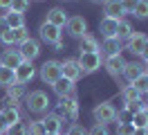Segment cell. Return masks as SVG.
Here are the masks:
<instances>
[{
    "mask_svg": "<svg viewBox=\"0 0 148 135\" xmlns=\"http://www.w3.org/2000/svg\"><path fill=\"white\" fill-rule=\"evenodd\" d=\"M132 131H135L132 124H119L117 126V135H132Z\"/></svg>",
    "mask_w": 148,
    "mask_h": 135,
    "instance_id": "39",
    "label": "cell"
},
{
    "mask_svg": "<svg viewBox=\"0 0 148 135\" xmlns=\"http://www.w3.org/2000/svg\"><path fill=\"white\" fill-rule=\"evenodd\" d=\"M52 88H54V92L58 95V97L63 99V97H74V81L70 79H65V77H61V79H56L54 83H52Z\"/></svg>",
    "mask_w": 148,
    "mask_h": 135,
    "instance_id": "12",
    "label": "cell"
},
{
    "mask_svg": "<svg viewBox=\"0 0 148 135\" xmlns=\"http://www.w3.org/2000/svg\"><path fill=\"white\" fill-rule=\"evenodd\" d=\"M117 27H119V20L117 18H110V16H106L99 23V29H101V34H103V38H117Z\"/></svg>",
    "mask_w": 148,
    "mask_h": 135,
    "instance_id": "14",
    "label": "cell"
},
{
    "mask_svg": "<svg viewBox=\"0 0 148 135\" xmlns=\"http://www.w3.org/2000/svg\"><path fill=\"white\" fill-rule=\"evenodd\" d=\"M137 2H139V0H121V5H123V11H126V14H132V9L137 7Z\"/></svg>",
    "mask_w": 148,
    "mask_h": 135,
    "instance_id": "40",
    "label": "cell"
},
{
    "mask_svg": "<svg viewBox=\"0 0 148 135\" xmlns=\"http://www.w3.org/2000/svg\"><path fill=\"white\" fill-rule=\"evenodd\" d=\"M65 29H67V34H70V36L81 38L83 34H88V20H85L83 16H72V18H67Z\"/></svg>",
    "mask_w": 148,
    "mask_h": 135,
    "instance_id": "6",
    "label": "cell"
},
{
    "mask_svg": "<svg viewBox=\"0 0 148 135\" xmlns=\"http://www.w3.org/2000/svg\"><path fill=\"white\" fill-rule=\"evenodd\" d=\"M27 135H45L43 122H32V124L27 126Z\"/></svg>",
    "mask_w": 148,
    "mask_h": 135,
    "instance_id": "35",
    "label": "cell"
},
{
    "mask_svg": "<svg viewBox=\"0 0 148 135\" xmlns=\"http://www.w3.org/2000/svg\"><path fill=\"white\" fill-rule=\"evenodd\" d=\"M88 135H108V128H106V124H94L88 131Z\"/></svg>",
    "mask_w": 148,
    "mask_h": 135,
    "instance_id": "36",
    "label": "cell"
},
{
    "mask_svg": "<svg viewBox=\"0 0 148 135\" xmlns=\"http://www.w3.org/2000/svg\"><path fill=\"white\" fill-rule=\"evenodd\" d=\"M34 74H36V70H34L32 61H20L18 68H14V81L16 83H27V81L34 79Z\"/></svg>",
    "mask_w": 148,
    "mask_h": 135,
    "instance_id": "7",
    "label": "cell"
},
{
    "mask_svg": "<svg viewBox=\"0 0 148 135\" xmlns=\"http://www.w3.org/2000/svg\"><path fill=\"white\" fill-rule=\"evenodd\" d=\"M132 16H137L139 20H146L148 18V0H139L137 7L132 9Z\"/></svg>",
    "mask_w": 148,
    "mask_h": 135,
    "instance_id": "28",
    "label": "cell"
},
{
    "mask_svg": "<svg viewBox=\"0 0 148 135\" xmlns=\"http://www.w3.org/2000/svg\"><path fill=\"white\" fill-rule=\"evenodd\" d=\"M63 77V72H61V61H45L40 65V79L45 81V83H54L56 79H61Z\"/></svg>",
    "mask_w": 148,
    "mask_h": 135,
    "instance_id": "4",
    "label": "cell"
},
{
    "mask_svg": "<svg viewBox=\"0 0 148 135\" xmlns=\"http://www.w3.org/2000/svg\"><path fill=\"white\" fill-rule=\"evenodd\" d=\"M103 11H106V16L117 18V20H121V16L126 14V11H123V5H121V0H106V2H103Z\"/></svg>",
    "mask_w": 148,
    "mask_h": 135,
    "instance_id": "16",
    "label": "cell"
},
{
    "mask_svg": "<svg viewBox=\"0 0 148 135\" xmlns=\"http://www.w3.org/2000/svg\"><path fill=\"white\" fill-rule=\"evenodd\" d=\"M123 65H126V61L121 59V54H117V56H108V59H106V68H108V72H110L112 77H117V79H119Z\"/></svg>",
    "mask_w": 148,
    "mask_h": 135,
    "instance_id": "19",
    "label": "cell"
},
{
    "mask_svg": "<svg viewBox=\"0 0 148 135\" xmlns=\"http://www.w3.org/2000/svg\"><path fill=\"white\" fill-rule=\"evenodd\" d=\"M119 52H121V41L119 38H114V36H112V38H103L101 47H99V54H101V56L108 59V56H117Z\"/></svg>",
    "mask_w": 148,
    "mask_h": 135,
    "instance_id": "13",
    "label": "cell"
},
{
    "mask_svg": "<svg viewBox=\"0 0 148 135\" xmlns=\"http://www.w3.org/2000/svg\"><path fill=\"white\" fill-rule=\"evenodd\" d=\"M45 135H61V133H45Z\"/></svg>",
    "mask_w": 148,
    "mask_h": 135,
    "instance_id": "49",
    "label": "cell"
},
{
    "mask_svg": "<svg viewBox=\"0 0 148 135\" xmlns=\"http://www.w3.org/2000/svg\"><path fill=\"white\" fill-rule=\"evenodd\" d=\"M5 135H27V126L23 124V122L9 124V126H7V131H5Z\"/></svg>",
    "mask_w": 148,
    "mask_h": 135,
    "instance_id": "29",
    "label": "cell"
},
{
    "mask_svg": "<svg viewBox=\"0 0 148 135\" xmlns=\"http://www.w3.org/2000/svg\"><path fill=\"white\" fill-rule=\"evenodd\" d=\"M146 36L144 34H139V32H135V34L130 36L128 41H126V45H128V50L132 54H141V50H144V45H146Z\"/></svg>",
    "mask_w": 148,
    "mask_h": 135,
    "instance_id": "20",
    "label": "cell"
},
{
    "mask_svg": "<svg viewBox=\"0 0 148 135\" xmlns=\"http://www.w3.org/2000/svg\"><path fill=\"white\" fill-rule=\"evenodd\" d=\"M144 110H146V113H148V101H146V104H144Z\"/></svg>",
    "mask_w": 148,
    "mask_h": 135,
    "instance_id": "48",
    "label": "cell"
},
{
    "mask_svg": "<svg viewBox=\"0 0 148 135\" xmlns=\"http://www.w3.org/2000/svg\"><path fill=\"white\" fill-rule=\"evenodd\" d=\"M144 72H146V74H148V61H146V65H144Z\"/></svg>",
    "mask_w": 148,
    "mask_h": 135,
    "instance_id": "47",
    "label": "cell"
},
{
    "mask_svg": "<svg viewBox=\"0 0 148 135\" xmlns=\"http://www.w3.org/2000/svg\"><path fill=\"white\" fill-rule=\"evenodd\" d=\"M132 135H148V128H135Z\"/></svg>",
    "mask_w": 148,
    "mask_h": 135,
    "instance_id": "45",
    "label": "cell"
},
{
    "mask_svg": "<svg viewBox=\"0 0 148 135\" xmlns=\"http://www.w3.org/2000/svg\"><path fill=\"white\" fill-rule=\"evenodd\" d=\"M67 135H88V131H85L81 124H72L67 128Z\"/></svg>",
    "mask_w": 148,
    "mask_h": 135,
    "instance_id": "38",
    "label": "cell"
},
{
    "mask_svg": "<svg viewBox=\"0 0 148 135\" xmlns=\"http://www.w3.org/2000/svg\"><path fill=\"white\" fill-rule=\"evenodd\" d=\"M61 72H63L65 79H70V81H76L79 77H83L81 65H79V61H76V59H65V61L61 63Z\"/></svg>",
    "mask_w": 148,
    "mask_h": 135,
    "instance_id": "10",
    "label": "cell"
},
{
    "mask_svg": "<svg viewBox=\"0 0 148 135\" xmlns=\"http://www.w3.org/2000/svg\"><path fill=\"white\" fill-rule=\"evenodd\" d=\"M18 52L23 56V61H34L38 54H40V43L34 41V38H27V41H23L18 45Z\"/></svg>",
    "mask_w": 148,
    "mask_h": 135,
    "instance_id": "8",
    "label": "cell"
},
{
    "mask_svg": "<svg viewBox=\"0 0 148 135\" xmlns=\"http://www.w3.org/2000/svg\"><path fill=\"white\" fill-rule=\"evenodd\" d=\"M2 115H5V119H7V124H16V122H20V113L16 106H7L2 108Z\"/></svg>",
    "mask_w": 148,
    "mask_h": 135,
    "instance_id": "25",
    "label": "cell"
},
{
    "mask_svg": "<svg viewBox=\"0 0 148 135\" xmlns=\"http://www.w3.org/2000/svg\"><path fill=\"white\" fill-rule=\"evenodd\" d=\"M9 7H11V0H0V9H7L9 11Z\"/></svg>",
    "mask_w": 148,
    "mask_h": 135,
    "instance_id": "44",
    "label": "cell"
},
{
    "mask_svg": "<svg viewBox=\"0 0 148 135\" xmlns=\"http://www.w3.org/2000/svg\"><path fill=\"white\" fill-rule=\"evenodd\" d=\"M92 2H97V5H103V2H106V0H92Z\"/></svg>",
    "mask_w": 148,
    "mask_h": 135,
    "instance_id": "46",
    "label": "cell"
},
{
    "mask_svg": "<svg viewBox=\"0 0 148 135\" xmlns=\"http://www.w3.org/2000/svg\"><path fill=\"white\" fill-rule=\"evenodd\" d=\"M14 83V70L11 68H5V65H0V86L2 88H7Z\"/></svg>",
    "mask_w": 148,
    "mask_h": 135,
    "instance_id": "27",
    "label": "cell"
},
{
    "mask_svg": "<svg viewBox=\"0 0 148 135\" xmlns=\"http://www.w3.org/2000/svg\"><path fill=\"white\" fill-rule=\"evenodd\" d=\"M144 61H148V41H146V45H144V50H141V54H139Z\"/></svg>",
    "mask_w": 148,
    "mask_h": 135,
    "instance_id": "43",
    "label": "cell"
},
{
    "mask_svg": "<svg viewBox=\"0 0 148 135\" xmlns=\"http://www.w3.org/2000/svg\"><path fill=\"white\" fill-rule=\"evenodd\" d=\"M7 126H9V124H7V119H5V115H2V110H0V135H2L5 131H7Z\"/></svg>",
    "mask_w": 148,
    "mask_h": 135,
    "instance_id": "42",
    "label": "cell"
},
{
    "mask_svg": "<svg viewBox=\"0 0 148 135\" xmlns=\"http://www.w3.org/2000/svg\"><path fill=\"white\" fill-rule=\"evenodd\" d=\"M67 18H70V16H67V14H65V9H61V7H54V9H49V11H47V23L61 27V29L65 27Z\"/></svg>",
    "mask_w": 148,
    "mask_h": 135,
    "instance_id": "17",
    "label": "cell"
},
{
    "mask_svg": "<svg viewBox=\"0 0 148 135\" xmlns=\"http://www.w3.org/2000/svg\"><path fill=\"white\" fill-rule=\"evenodd\" d=\"M94 122L97 124H108V122H114V117H117V110H114V106L112 104H99V106L94 108Z\"/></svg>",
    "mask_w": 148,
    "mask_h": 135,
    "instance_id": "5",
    "label": "cell"
},
{
    "mask_svg": "<svg viewBox=\"0 0 148 135\" xmlns=\"http://www.w3.org/2000/svg\"><path fill=\"white\" fill-rule=\"evenodd\" d=\"M58 110H61V115L70 117V119H76L79 117V101H76V97H63L61 104H58Z\"/></svg>",
    "mask_w": 148,
    "mask_h": 135,
    "instance_id": "11",
    "label": "cell"
},
{
    "mask_svg": "<svg viewBox=\"0 0 148 135\" xmlns=\"http://www.w3.org/2000/svg\"><path fill=\"white\" fill-rule=\"evenodd\" d=\"M132 34H135V29H132V25H130L128 20H119V27H117V38H119V41H128Z\"/></svg>",
    "mask_w": 148,
    "mask_h": 135,
    "instance_id": "24",
    "label": "cell"
},
{
    "mask_svg": "<svg viewBox=\"0 0 148 135\" xmlns=\"http://www.w3.org/2000/svg\"><path fill=\"white\" fill-rule=\"evenodd\" d=\"M7 92H9V99H18L20 95H23V83H11V86H7Z\"/></svg>",
    "mask_w": 148,
    "mask_h": 135,
    "instance_id": "34",
    "label": "cell"
},
{
    "mask_svg": "<svg viewBox=\"0 0 148 135\" xmlns=\"http://www.w3.org/2000/svg\"><path fill=\"white\" fill-rule=\"evenodd\" d=\"M141 72H144V65H139V63H126L123 70H121V77L128 81V83H132Z\"/></svg>",
    "mask_w": 148,
    "mask_h": 135,
    "instance_id": "21",
    "label": "cell"
},
{
    "mask_svg": "<svg viewBox=\"0 0 148 135\" xmlns=\"http://www.w3.org/2000/svg\"><path fill=\"white\" fill-rule=\"evenodd\" d=\"M126 110H130V113H132V115H135V113H139V110H141V108H144V104H141V101H126Z\"/></svg>",
    "mask_w": 148,
    "mask_h": 135,
    "instance_id": "37",
    "label": "cell"
},
{
    "mask_svg": "<svg viewBox=\"0 0 148 135\" xmlns=\"http://www.w3.org/2000/svg\"><path fill=\"white\" fill-rule=\"evenodd\" d=\"M130 86L137 90V92H146V86H148V74H146V72H141V74H139V77L132 81Z\"/></svg>",
    "mask_w": 148,
    "mask_h": 135,
    "instance_id": "31",
    "label": "cell"
},
{
    "mask_svg": "<svg viewBox=\"0 0 148 135\" xmlns=\"http://www.w3.org/2000/svg\"><path fill=\"white\" fill-rule=\"evenodd\" d=\"M25 104H27V110L34 113V115H45L49 110V97L43 90H32L25 97Z\"/></svg>",
    "mask_w": 148,
    "mask_h": 135,
    "instance_id": "1",
    "label": "cell"
},
{
    "mask_svg": "<svg viewBox=\"0 0 148 135\" xmlns=\"http://www.w3.org/2000/svg\"><path fill=\"white\" fill-rule=\"evenodd\" d=\"M23 61V56H20L18 50H5L2 56H0V65H5V68H18V63Z\"/></svg>",
    "mask_w": 148,
    "mask_h": 135,
    "instance_id": "15",
    "label": "cell"
},
{
    "mask_svg": "<svg viewBox=\"0 0 148 135\" xmlns=\"http://www.w3.org/2000/svg\"><path fill=\"white\" fill-rule=\"evenodd\" d=\"M9 32V25H7V20H5V16H0V38Z\"/></svg>",
    "mask_w": 148,
    "mask_h": 135,
    "instance_id": "41",
    "label": "cell"
},
{
    "mask_svg": "<svg viewBox=\"0 0 148 135\" xmlns=\"http://www.w3.org/2000/svg\"><path fill=\"white\" fill-rule=\"evenodd\" d=\"M40 122H43L45 133H61V128H63V119H61V115H47L45 119H40Z\"/></svg>",
    "mask_w": 148,
    "mask_h": 135,
    "instance_id": "18",
    "label": "cell"
},
{
    "mask_svg": "<svg viewBox=\"0 0 148 135\" xmlns=\"http://www.w3.org/2000/svg\"><path fill=\"white\" fill-rule=\"evenodd\" d=\"M29 38V32H27V27H16V29H9L7 34L0 38V43H5V45H20L23 41H27Z\"/></svg>",
    "mask_w": 148,
    "mask_h": 135,
    "instance_id": "9",
    "label": "cell"
},
{
    "mask_svg": "<svg viewBox=\"0 0 148 135\" xmlns=\"http://www.w3.org/2000/svg\"><path fill=\"white\" fill-rule=\"evenodd\" d=\"M132 126H135V128H148V113L144 108L132 115Z\"/></svg>",
    "mask_w": 148,
    "mask_h": 135,
    "instance_id": "26",
    "label": "cell"
},
{
    "mask_svg": "<svg viewBox=\"0 0 148 135\" xmlns=\"http://www.w3.org/2000/svg\"><path fill=\"white\" fill-rule=\"evenodd\" d=\"M121 97H123V101H139L141 92H137L132 86H126V88L121 90Z\"/></svg>",
    "mask_w": 148,
    "mask_h": 135,
    "instance_id": "30",
    "label": "cell"
},
{
    "mask_svg": "<svg viewBox=\"0 0 148 135\" xmlns=\"http://www.w3.org/2000/svg\"><path fill=\"white\" fill-rule=\"evenodd\" d=\"M146 95H148V86H146Z\"/></svg>",
    "mask_w": 148,
    "mask_h": 135,
    "instance_id": "50",
    "label": "cell"
},
{
    "mask_svg": "<svg viewBox=\"0 0 148 135\" xmlns=\"http://www.w3.org/2000/svg\"><path fill=\"white\" fill-rule=\"evenodd\" d=\"M76 61L81 65V72H83V74H90V72H97L101 68V54L99 52H81V56H79Z\"/></svg>",
    "mask_w": 148,
    "mask_h": 135,
    "instance_id": "3",
    "label": "cell"
},
{
    "mask_svg": "<svg viewBox=\"0 0 148 135\" xmlns=\"http://www.w3.org/2000/svg\"><path fill=\"white\" fill-rule=\"evenodd\" d=\"M114 119H117V124H132V113L126 110V108H121Z\"/></svg>",
    "mask_w": 148,
    "mask_h": 135,
    "instance_id": "32",
    "label": "cell"
},
{
    "mask_svg": "<svg viewBox=\"0 0 148 135\" xmlns=\"http://www.w3.org/2000/svg\"><path fill=\"white\" fill-rule=\"evenodd\" d=\"M5 20H7V25H9V29H16V27H25V16L23 14H18V11H11L5 16Z\"/></svg>",
    "mask_w": 148,
    "mask_h": 135,
    "instance_id": "23",
    "label": "cell"
},
{
    "mask_svg": "<svg viewBox=\"0 0 148 135\" xmlns=\"http://www.w3.org/2000/svg\"><path fill=\"white\" fill-rule=\"evenodd\" d=\"M11 11H18V14H25L29 9V0H11Z\"/></svg>",
    "mask_w": 148,
    "mask_h": 135,
    "instance_id": "33",
    "label": "cell"
},
{
    "mask_svg": "<svg viewBox=\"0 0 148 135\" xmlns=\"http://www.w3.org/2000/svg\"><path fill=\"white\" fill-rule=\"evenodd\" d=\"M99 41L92 34H83L81 36V52H99Z\"/></svg>",
    "mask_w": 148,
    "mask_h": 135,
    "instance_id": "22",
    "label": "cell"
},
{
    "mask_svg": "<svg viewBox=\"0 0 148 135\" xmlns=\"http://www.w3.org/2000/svg\"><path fill=\"white\" fill-rule=\"evenodd\" d=\"M38 34H40V38L45 41L47 45H54L56 50H63V41H61V27L52 25V23H43L40 25V29H38Z\"/></svg>",
    "mask_w": 148,
    "mask_h": 135,
    "instance_id": "2",
    "label": "cell"
}]
</instances>
